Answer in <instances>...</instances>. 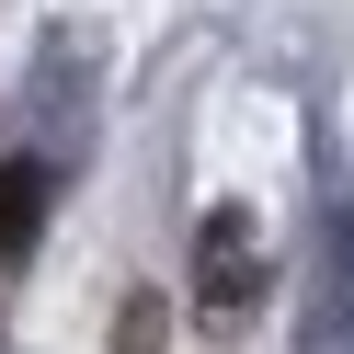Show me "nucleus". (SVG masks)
Returning a JSON list of instances; mask_svg holds the SVG:
<instances>
[{
    "mask_svg": "<svg viewBox=\"0 0 354 354\" xmlns=\"http://www.w3.org/2000/svg\"><path fill=\"white\" fill-rule=\"evenodd\" d=\"M194 297H206V320H240V308L263 297V229L240 206H217L206 240H194Z\"/></svg>",
    "mask_w": 354,
    "mask_h": 354,
    "instance_id": "f257e3e1",
    "label": "nucleus"
},
{
    "mask_svg": "<svg viewBox=\"0 0 354 354\" xmlns=\"http://www.w3.org/2000/svg\"><path fill=\"white\" fill-rule=\"evenodd\" d=\"M35 240H46V160H0V308L24 286Z\"/></svg>",
    "mask_w": 354,
    "mask_h": 354,
    "instance_id": "f03ea898",
    "label": "nucleus"
}]
</instances>
